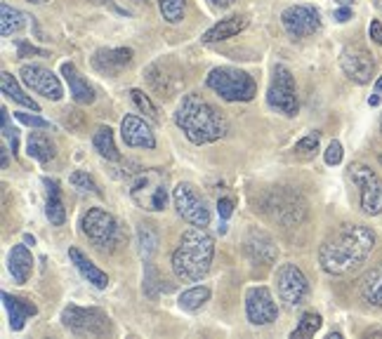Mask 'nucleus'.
<instances>
[{
  "mask_svg": "<svg viewBox=\"0 0 382 339\" xmlns=\"http://www.w3.org/2000/svg\"><path fill=\"white\" fill-rule=\"evenodd\" d=\"M376 236L364 224H344L321 245L319 262L326 274L347 276L368 259Z\"/></svg>",
  "mask_w": 382,
  "mask_h": 339,
  "instance_id": "1",
  "label": "nucleus"
},
{
  "mask_svg": "<svg viewBox=\"0 0 382 339\" xmlns=\"http://www.w3.org/2000/svg\"><path fill=\"white\" fill-rule=\"evenodd\" d=\"M175 123L182 127L191 144H213L227 134V120L215 111L211 102H206L198 92L182 97L175 111Z\"/></svg>",
  "mask_w": 382,
  "mask_h": 339,
  "instance_id": "2",
  "label": "nucleus"
},
{
  "mask_svg": "<svg viewBox=\"0 0 382 339\" xmlns=\"http://www.w3.org/2000/svg\"><path fill=\"white\" fill-rule=\"evenodd\" d=\"M215 254V240L206 226H193L179 238L177 250L172 252V271L182 281H201L211 271Z\"/></svg>",
  "mask_w": 382,
  "mask_h": 339,
  "instance_id": "3",
  "label": "nucleus"
},
{
  "mask_svg": "<svg viewBox=\"0 0 382 339\" xmlns=\"http://www.w3.org/2000/svg\"><path fill=\"white\" fill-rule=\"evenodd\" d=\"M130 195L134 205L147 212H161L168 205V177L159 168L142 170L130 182Z\"/></svg>",
  "mask_w": 382,
  "mask_h": 339,
  "instance_id": "4",
  "label": "nucleus"
},
{
  "mask_svg": "<svg viewBox=\"0 0 382 339\" xmlns=\"http://www.w3.org/2000/svg\"><path fill=\"white\" fill-rule=\"evenodd\" d=\"M206 82L224 102H253L258 95V82L253 80V75L234 66L213 69Z\"/></svg>",
  "mask_w": 382,
  "mask_h": 339,
  "instance_id": "5",
  "label": "nucleus"
},
{
  "mask_svg": "<svg viewBox=\"0 0 382 339\" xmlns=\"http://www.w3.org/2000/svg\"><path fill=\"white\" fill-rule=\"evenodd\" d=\"M83 233L87 236V240L92 243L97 250L102 252H111L121 245L123 240V229L118 220L111 212L102 208H90L83 215Z\"/></svg>",
  "mask_w": 382,
  "mask_h": 339,
  "instance_id": "6",
  "label": "nucleus"
},
{
  "mask_svg": "<svg viewBox=\"0 0 382 339\" xmlns=\"http://www.w3.org/2000/svg\"><path fill=\"white\" fill-rule=\"evenodd\" d=\"M265 212L283 226H297L307 215V203L299 193L281 186L265 198Z\"/></svg>",
  "mask_w": 382,
  "mask_h": 339,
  "instance_id": "7",
  "label": "nucleus"
},
{
  "mask_svg": "<svg viewBox=\"0 0 382 339\" xmlns=\"http://www.w3.org/2000/svg\"><path fill=\"white\" fill-rule=\"evenodd\" d=\"M62 323L64 328L80 337H102L109 333V316L97 306H66Z\"/></svg>",
  "mask_w": 382,
  "mask_h": 339,
  "instance_id": "8",
  "label": "nucleus"
},
{
  "mask_svg": "<svg viewBox=\"0 0 382 339\" xmlns=\"http://www.w3.org/2000/svg\"><path fill=\"white\" fill-rule=\"evenodd\" d=\"M267 102H269V107L283 113V116H295L297 113L295 78L283 64L274 66V78H272V85H269Z\"/></svg>",
  "mask_w": 382,
  "mask_h": 339,
  "instance_id": "9",
  "label": "nucleus"
},
{
  "mask_svg": "<svg viewBox=\"0 0 382 339\" xmlns=\"http://www.w3.org/2000/svg\"><path fill=\"white\" fill-rule=\"evenodd\" d=\"M172 200L182 220H186L191 226H208L211 224V210H208L203 195L196 191V186L189 182H182L172 191Z\"/></svg>",
  "mask_w": 382,
  "mask_h": 339,
  "instance_id": "10",
  "label": "nucleus"
},
{
  "mask_svg": "<svg viewBox=\"0 0 382 339\" xmlns=\"http://www.w3.org/2000/svg\"><path fill=\"white\" fill-rule=\"evenodd\" d=\"M349 177H351V182L359 186L364 212L371 217L380 215L382 212V179L368 168V165H361V163L351 165Z\"/></svg>",
  "mask_w": 382,
  "mask_h": 339,
  "instance_id": "11",
  "label": "nucleus"
},
{
  "mask_svg": "<svg viewBox=\"0 0 382 339\" xmlns=\"http://www.w3.org/2000/svg\"><path fill=\"white\" fill-rule=\"evenodd\" d=\"M276 290H279L281 301H286L290 308H295L307 299L309 283H307V276L299 271V267H295V264H283L276 271Z\"/></svg>",
  "mask_w": 382,
  "mask_h": 339,
  "instance_id": "12",
  "label": "nucleus"
},
{
  "mask_svg": "<svg viewBox=\"0 0 382 339\" xmlns=\"http://www.w3.org/2000/svg\"><path fill=\"white\" fill-rule=\"evenodd\" d=\"M340 66L344 75L349 80L359 82V85H366L371 82L373 73H376V59L366 48H359V45H349V48L342 50L340 55Z\"/></svg>",
  "mask_w": 382,
  "mask_h": 339,
  "instance_id": "13",
  "label": "nucleus"
},
{
  "mask_svg": "<svg viewBox=\"0 0 382 339\" xmlns=\"http://www.w3.org/2000/svg\"><path fill=\"white\" fill-rule=\"evenodd\" d=\"M283 28L293 38H307L314 36L321 28V14L312 5H293L281 14Z\"/></svg>",
  "mask_w": 382,
  "mask_h": 339,
  "instance_id": "14",
  "label": "nucleus"
},
{
  "mask_svg": "<svg viewBox=\"0 0 382 339\" xmlns=\"http://www.w3.org/2000/svg\"><path fill=\"white\" fill-rule=\"evenodd\" d=\"M19 75H21V80H24V85L28 90H33V92L48 97V99H52V102L62 99V95H64L62 82H59V78L50 69H45V66H41V64H24V66H21Z\"/></svg>",
  "mask_w": 382,
  "mask_h": 339,
  "instance_id": "15",
  "label": "nucleus"
},
{
  "mask_svg": "<svg viewBox=\"0 0 382 339\" xmlns=\"http://www.w3.org/2000/svg\"><path fill=\"white\" fill-rule=\"evenodd\" d=\"M245 313L253 325H269L276 321L279 308L272 297V292L267 288H250L245 292Z\"/></svg>",
  "mask_w": 382,
  "mask_h": 339,
  "instance_id": "16",
  "label": "nucleus"
},
{
  "mask_svg": "<svg viewBox=\"0 0 382 339\" xmlns=\"http://www.w3.org/2000/svg\"><path fill=\"white\" fill-rule=\"evenodd\" d=\"M132 50L130 48H114V50H97L92 55V66L95 71H100L102 75H118L125 71L132 62Z\"/></svg>",
  "mask_w": 382,
  "mask_h": 339,
  "instance_id": "17",
  "label": "nucleus"
},
{
  "mask_svg": "<svg viewBox=\"0 0 382 339\" xmlns=\"http://www.w3.org/2000/svg\"><path fill=\"white\" fill-rule=\"evenodd\" d=\"M121 137L127 146L132 149H154L156 137L149 123H144L139 116H125L121 123Z\"/></svg>",
  "mask_w": 382,
  "mask_h": 339,
  "instance_id": "18",
  "label": "nucleus"
},
{
  "mask_svg": "<svg viewBox=\"0 0 382 339\" xmlns=\"http://www.w3.org/2000/svg\"><path fill=\"white\" fill-rule=\"evenodd\" d=\"M3 301H5L7 313H10V328L14 330V333L24 330L26 321L38 313V308H36L33 301H28L24 297H17V295H10V292H3Z\"/></svg>",
  "mask_w": 382,
  "mask_h": 339,
  "instance_id": "19",
  "label": "nucleus"
},
{
  "mask_svg": "<svg viewBox=\"0 0 382 339\" xmlns=\"http://www.w3.org/2000/svg\"><path fill=\"white\" fill-rule=\"evenodd\" d=\"M245 252L258 264H274V259L279 257V247H276L274 240L262 231L250 233L248 240H245Z\"/></svg>",
  "mask_w": 382,
  "mask_h": 339,
  "instance_id": "20",
  "label": "nucleus"
},
{
  "mask_svg": "<svg viewBox=\"0 0 382 339\" xmlns=\"http://www.w3.org/2000/svg\"><path fill=\"white\" fill-rule=\"evenodd\" d=\"M147 80H149V85H152L154 92H159L161 99H163V97H170L179 85H182L179 75H177L175 71H168L166 64H154V66H149Z\"/></svg>",
  "mask_w": 382,
  "mask_h": 339,
  "instance_id": "21",
  "label": "nucleus"
},
{
  "mask_svg": "<svg viewBox=\"0 0 382 339\" xmlns=\"http://www.w3.org/2000/svg\"><path fill=\"white\" fill-rule=\"evenodd\" d=\"M62 75L69 82V90H71V97L76 104H92L95 102V90L92 85L78 73V69L73 66L71 62H64L62 64Z\"/></svg>",
  "mask_w": 382,
  "mask_h": 339,
  "instance_id": "22",
  "label": "nucleus"
},
{
  "mask_svg": "<svg viewBox=\"0 0 382 339\" xmlns=\"http://www.w3.org/2000/svg\"><path fill=\"white\" fill-rule=\"evenodd\" d=\"M248 28V19L241 17V14H234V17H227V19H220L213 28H208L203 33V43H220V41H227V38H234L241 31Z\"/></svg>",
  "mask_w": 382,
  "mask_h": 339,
  "instance_id": "23",
  "label": "nucleus"
},
{
  "mask_svg": "<svg viewBox=\"0 0 382 339\" xmlns=\"http://www.w3.org/2000/svg\"><path fill=\"white\" fill-rule=\"evenodd\" d=\"M69 257L73 262V267H76L80 271V276L85 278L87 283H92L97 290H107V285H109V276L104 274V271L100 267H95L92 262H90L83 252L78 250V247H71L69 250Z\"/></svg>",
  "mask_w": 382,
  "mask_h": 339,
  "instance_id": "24",
  "label": "nucleus"
},
{
  "mask_svg": "<svg viewBox=\"0 0 382 339\" xmlns=\"http://www.w3.org/2000/svg\"><path fill=\"white\" fill-rule=\"evenodd\" d=\"M45 188H48V200H45V215L52 226H62L66 222V210L62 200V188H59L57 179H45Z\"/></svg>",
  "mask_w": 382,
  "mask_h": 339,
  "instance_id": "25",
  "label": "nucleus"
},
{
  "mask_svg": "<svg viewBox=\"0 0 382 339\" xmlns=\"http://www.w3.org/2000/svg\"><path fill=\"white\" fill-rule=\"evenodd\" d=\"M7 269H10V274L14 278V283H26L28 276H31V269H33V257L31 252H28L26 245H14L10 250V259H7Z\"/></svg>",
  "mask_w": 382,
  "mask_h": 339,
  "instance_id": "26",
  "label": "nucleus"
},
{
  "mask_svg": "<svg viewBox=\"0 0 382 339\" xmlns=\"http://www.w3.org/2000/svg\"><path fill=\"white\" fill-rule=\"evenodd\" d=\"M359 290H361V297L368 301V304L382 306V264L373 267L368 274L361 278Z\"/></svg>",
  "mask_w": 382,
  "mask_h": 339,
  "instance_id": "27",
  "label": "nucleus"
},
{
  "mask_svg": "<svg viewBox=\"0 0 382 339\" xmlns=\"http://www.w3.org/2000/svg\"><path fill=\"white\" fill-rule=\"evenodd\" d=\"M0 87H3V95H5V97H10L12 102H17L19 107L31 109L33 113H38V111H41L38 104H36L28 95H24V90L19 87L17 78H14V75H12L10 71H3V73H0Z\"/></svg>",
  "mask_w": 382,
  "mask_h": 339,
  "instance_id": "28",
  "label": "nucleus"
},
{
  "mask_svg": "<svg viewBox=\"0 0 382 339\" xmlns=\"http://www.w3.org/2000/svg\"><path fill=\"white\" fill-rule=\"evenodd\" d=\"M26 154L36 158L38 163H50L55 158V144L48 134L43 132H31L28 134V141H26Z\"/></svg>",
  "mask_w": 382,
  "mask_h": 339,
  "instance_id": "29",
  "label": "nucleus"
},
{
  "mask_svg": "<svg viewBox=\"0 0 382 339\" xmlns=\"http://www.w3.org/2000/svg\"><path fill=\"white\" fill-rule=\"evenodd\" d=\"M26 14L17 10V7L7 5V3H0V33L3 36H12V33H19L21 28L26 26Z\"/></svg>",
  "mask_w": 382,
  "mask_h": 339,
  "instance_id": "30",
  "label": "nucleus"
},
{
  "mask_svg": "<svg viewBox=\"0 0 382 339\" xmlns=\"http://www.w3.org/2000/svg\"><path fill=\"white\" fill-rule=\"evenodd\" d=\"M95 149L100 151V156H104L107 161H121V154H118V149L114 144V132H111V127H100V130L95 132Z\"/></svg>",
  "mask_w": 382,
  "mask_h": 339,
  "instance_id": "31",
  "label": "nucleus"
},
{
  "mask_svg": "<svg viewBox=\"0 0 382 339\" xmlns=\"http://www.w3.org/2000/svg\"><path fill=\"white\" fill-rule=\"evenodd\" d=\"M208 299H211V290L203 288V285H198V288L184 290L182 295H179V306H182L184 311H196V308L203 306Z\"/></svg>",
  "mask_w": 382,
  "mask_h": 339,
  "instance_id": "32",
  "label": "nucleus"
},
{
  "mask_svg": "<svg viewBox=\"0 0 382 339\" xmlns=\"http://www.w3.org/2000/svg\"><path fill=\"white\" fill-rule=\"evenodd\" d=\"M321 316L319 313H314V311H307V313H302V318H299V323H297V328L293 330V339H299V337H314L321 330Z\"/></svg>",
  "mask_w": 382,
  "mask_h": 339,
  "instance_id": "33",
  "label": "nucleus"
},
{
  "mask_svg": "<svg viewBox=\"0 0 382 339\" xmlns=\"http://www.w3.org/2000/svg\"><path fill=\"white\" fill-rule=\"evenodd\" d=\"M186 0H159V10L168 24H179L184 19Z\"/></svg>",
  "mask_w": 382,
  "mask_h": 339,
  "instance_id": "34",
  "label": "nucleus"
},
{
  "mask_svg": "<svg viewBox=\"0 0 382 339\" xmlns=\"http://www.w3.org/2000/svg\"><path fill=\"white\" fill-rule=\"evenodd\" d=\"M137 236H139V252H142V257L152 259V254L156 252V245H159V238H156V233L149 229V226H139Z\"/></svg>",
  "mask_w": 382,
  "mask_h": 339,
  "instance_id": "35",
  "label": "nucleus"
},
{
  "mask_svg": "<svg viewBox=\"0 0 382 339\" xmlns=\"http://www.w3.org/2000/svg\"><path fill=\"white\" fill-rule=\"evenodd\" d=\"M71 186L73 188H78L80 193H92V195H102L100 191V186L95 184V179L87 175V172L83 170H78V172H73L71 175Z\"/></svg>",
  "mask_w": 382,
  "mask_h": 339,
  "instance_id": "36",
  "label": "nucleus"
},
{
  "mask_svg": "<svg viewBox=\"0 0 382 339\" xmlns=\"http://www.w3.org/2000/svg\"><path fill=\"white\" fill-rule=\"evenodd\" d=\"M130 97H132V102L137 104V109H139L142 113H147V116L152 118V120L159 118V113H156V107L152 104V99H149V97L142 92V90H130Z\"/></svg>",
  "mask_w": 382,
  "mask_h": 339,
  "instance_id": "37",
  "label": "nucleus"
},
{
  "mask_svg": "<svg viewBox=\"0 0 382 339\" xmlns=\"http://www.w3.org/2000/svg\"><path fill=\"white\" fill-rule=\"evenodd\" d=\"M319 141H321V134L319 132H312V134H307V137H302L295 144V154H299V156H309V154H314V151L319 149Z\"/></svg>",
  "mask_w": 382,
  "mask_h": 339,
  "instance_id": "38",
  "label": "nucleus"
},
{
  "mask_svg": "<svg viewBox=\"0 0 382 339\" xmlns=\"http://www.w3.org/2000/svg\"><path fill=\"white\" fill-rule=\"evenodd\" d=\"M0 116H3V134L5 139L12 144V154L17 156L19 154V141H17V130L10 125V113H7V109H0Z\"/></svg>",
  "mask_w": 382,
  "mask_h": 339,
  "instance_id": "39",
  "label": "nucleus"
},
{
  "mask_svg": "<svg viewBox=\"0 0 382 339\" xmlns=\"http://www.w3.org/2000/svg\"><path fill=\"white\" fill-rule=\"evenodd\" d=\"M14 118H17L19 123L28 125V127H41V130H48V127H50V120H45L41 116H28V113L17 111V113H14Z\"/></svg>",
  "mask_w": 382,
  "mask_h": 339,
  "instance_id": "40",
  "label": "nucleus"
},
{
  "mask_svg": "<svg viewBox=\"0 0 382 339\" xmlns=\"http://www.w3.org/2000/svg\"><path fill=\"white\" fill-rule=\"evenodd\" d=\"M326 163L328 165H340V161H342V144L340 141H331V146L326 149Z\"/></svg>",
  "mask_w": 382,
  "mask_h": 339,
  "instance_id": "41",
  "label": "nucleus"
},
{
  "mask_svg": "<svg viewBox=\"0 0 382 339\" xmlns=\"http://www.w3.org/2000/svg\"><path fill=\"white\" fill-rule=\"evenodd\" d=\"M17 57H19V59H26V57H48V52H45V50H38V48H33L31 43H19Z\"/></svg>",
  "mask_w": 382,
  "mask_h": 339,
  "instance_id": "42",
  "label": "nucleus"
},
{
  "mask_svg": "<svg viewBox=\"0 0 382 339\" xmlns=\"http://www.w3.org/2000/svg\"><path fill=\"white\" fill-rule=\"evenodd\" d=\"M231 212H234V203H231L229 198H220V200H217V215H220L222 220H229Z\"/></svg>",
  "mask_w": 382,
  "mask_h": 339,
  "instance_id": "43",
  "label": "nucleus"
},
{
  "mask_svg": "<svg viewBox=\"0 0 382 339\" xmlns=\"http://www.w3.org/2000/svg\"><path fill=\"white\" fill-rule=\"evenodd\" d=\"M368 33H371V41H373V43L382 45V21L373 19V21H371V26H368Z\"/></svg>",
  "mask_w": 382,
  "mask_h": 339,
  "instance_id": "44",
  "label": "nucleus"
},
{
  "mask_svg": "<svg viewBox=\"0 0 382 339\" xmlns=\"http://www.w3.org/2000/svg\"><path fill=\"white\" fill-rule=\"evenodd\" d=\"M351 19V10L349 7H340L338 12H335V21H340V24H344V21Z\"/></svg>",
  "mask_w": 382,
  "mask_h": 339,
  "instance_id": "45",
  "label": "nucleus"
},
{
  "mask_svg": "<svg viewBox=\"0 0 382 339\" xmlns=\"http://www.w3.org/2000/svg\"><path fill=\"white\" fill-rule=\"evenodd\" d=\"M211 3L215 5V7H220V10H224V7H231L236 3V0H211Z\"/></svg>",
  "mask_w": 382,
  "mask_h": 339,
  "instance_id": "46",
  "label": "nucleus"
},
{
  "mask_svg": "<svg viewBox=\"0 0 382 339\" xmlns=\"http://www.w3.org/2000/svg\"><path fill=\"white\" fill-rule=\"evenodd\" d=\"M0 154H3V170H7V165H10V151L3 146L0 149Z\"/></svg>",
  "mask_w": 382,
  "mask_h": 339,
  "instance_id": "47",
  "label": "nucleus"
},
{
  "mask_svg": "<svg viewBox=\"0 0 382 339\" xmlns=\"http://www.w3.org/2000/svg\"><path fill=\"white\" fill-rule=\"evenodd\" d=\"M368 104H371V107H378V104H380V95H378V92L373 95L371 99H368Z\"/></svg>",
  "mask_w": 382,
  "mask_h": 339,
  "instance_id": "48",
  "label": "nucleus"
},
{
  "mask_svg": "<svg viewBox=\"0 0 382 339\" xmlns=\"http://www.w3.org/2000/svg\"><path fill=\"white\" fill-rule=\"evenodd\" d=\"M338 5H342V7H349V5H354V0H335Z\"/></svg>",
  "mask_w": 382,
  "mask_h": 339,
  "instance_id": "49",
  "label": "nucleus"
},
{
  "mask_svg": "<svg viewBox=\"0 0 382 339\" xmlns=\"http://www.w3.org/2000/svg\"><path fill=\"white\" fill-rule=\"evenodd\" d=\"M376 92H378V95L382 92V75H380V78H378V82H376Z\"/></svg>",
  "mask_w": 382,
  "mask_h": 339,
  "instance_id": "50",
  "label": "nucleus"
},
{
  "mask_svg": "<svg viewBox=\"0 0 382 339\" xmlns=\"http://www.w3.org/2000/svg\"><path fill=\"white\" fill-rule=\"evenodd\" d=\"M373 5H376V7H378V10L382 12V0H373Z\"/></svg>",
  "mask_w": 382,
  "mask_h": 339,
  "instance_id": "51",
  "label": "nucleus"
},
{
  "mask_svg": "<svg viewBox=\"0 0 382 339\" xmlns=\"http://www.w3.org/2000/svg\"><path fill=\"white\" fill-rule=\"evenodd\" d=\"M90 3H95V5H102V3H109V0H90Z\"/></svg>",
  "mask_w": 382,
  "mask_h": 339,
  "instance_id": "52",
  "label": "nucleus"
},
{
  "mask_svg": "<svg viewBox=\"0 0 382 339\" xmlns=\"http://www.w3.org/2000/svg\"><path fill=\"white\" fill-rule=\"evenodd\" d=\"M28 3H33V5H41V3H48V0H28Z\"/></svg>",
  "mask_w": 382,
  "mask_h": 339,
  "instance_id": "53",
  "label": "nucleus"
},
{
  "mask_svg": "<svg viewBox=\"0 0 382 339\" xmlns=\"http://www.w3.org/2000/svg\"><path fill=\"white\" fill-rule=\"evenodd\" d=\"M378 161H380V165H382V154H380V158H378Z\"/></svg>",
  "mask_w": 382,
  "mask_h": 339,
  "instance_id": "54",
  "label": "nucleus"
},
{
  "mask_svg": "<svg viewBox=\"0 0 382 339\" xmlns=\"http://www.w3.org/2000/svg\"><path fill=\"white\" fill-rule=\"evenodd\" d=\"M134 3H144V0H134Z\"/></svg>",
  "mask_w": 382,
  "mask_h": 339,
  "instance_id": "55",
  "label": "nucleus"
},
{
  "mask_svg": "<svg viewBox=\"0 0 382 339\" xmlns=\"http://www.w3.org/2000/svg\"><path fill=\"white\" fill-rule=\"evenodd\" d=\"M380 132H382V125H380Z\"/></svg>",
  "mask_w": 382,
  "mask_h": 339,
  "instance_id": "56",
  "label": "nucleus"
}]
</instances>
